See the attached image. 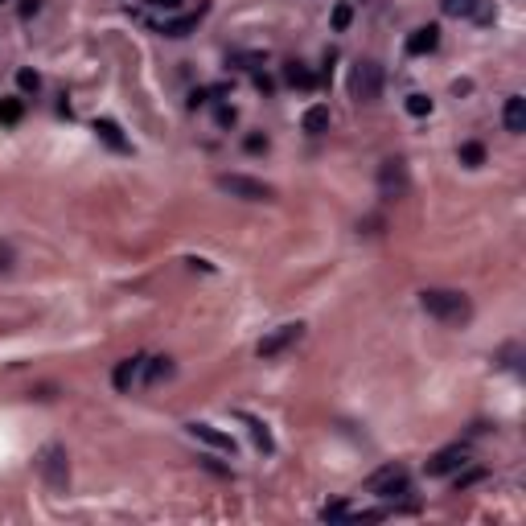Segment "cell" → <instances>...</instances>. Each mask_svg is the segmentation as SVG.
Listing matches in <instances>:
<instances>
[{
  "label": "cell",
  "instance_id": "1",
  "mask_svg": "<svg viewBox=\"0 0 526 526\" xmlns=\"http://www.w3.org/2000/svg\"><path fill=\"white\" fill-rule=\"evenodd\" d=\"M420 305H424L428 317L444 321V325H465V321L473 317L469 296H465V292H453V288H428V292H420Z\"/></svg>",
  "mask_w": 526,
  "mask_h": 526
},
{
  "label": "cell",
  "instance_id": "2",
  "mask_svg": "<svg viewBox=\"0 0 526 526\" xmlns=\"http://www.w3.org/2000/svg\"><path fill=\"white\" fill-rule=\"evenodd\" d=\"M350 95L358 99V103H374V99L383 95V66L370 62V58L354 62V71H350Z\"/></svg>",
  "mask_w": 526,
  "mask_h": 526
},
{
  "label": "cell",
  "instance_id": "3",
  "mask_svg": "<svg viewBox=\"0 0 526 526\" xmlns=\"http://www.w3.org/2000/svg\"><path fill=\"white\" fill-rule=\"evenodd\" d=\"M37 473L46 477V485L54 489V494H62V489L71 485V460H66V448H62V444H49V448H42Z\"/></svg>",
  "mask_w": 526,
  "mask_h": 526
},
{
  "label": "cell",
  "instance_id": "4",
  "mask_svg": "<svg viewBox=\"0 0 526 526\" xmlns=\"http://www.w3.org/2000/svg\"><path fill=\"white\" fill-rule=\"evenodd\" d=\"M218 190L231 193V197H243V202H271V197H276L271 185H263L255 177H243V173H222V177H218Z\"/></svg>",
  "mask_w": 526,
  "mask_h": 526
},
{
  "label": "cell",
  "instance_id": "5",
  "mask_svg": "<svg viewBox=\"0 0 526 526\" xmlns=\"http://www.w3.org/2000/svg\"><path fill=\"white\" fill-rule=\"evenodd\" d=\"M305 337V325L300 321H288V325H276L267 337H259V345H255V354L259 358H280L284 350H292L296 341Z\"/></svg>",
  "mask_w": 526,
  "mask_h": 526
},
{
  "label": "cell",
  "instance_id": "6",
  "mask_svg": "<svg viewBox=\"0 0 526 526\" xmlns=\"http://www.w3.org/2000/svg\"><path fill=\"white\" fill-rule=\"evenodd\" d=\"M366 489L379 494V498H403L407 489H411V477H407V469H399V465H386V469H379L374 477L366 481Z\"/></svg>",
  "mask_w": 526,
  "mask_h": 526
},
{
  "label": "cell",
  "instance_id": "7",
  "mask_svg": "<svg viewBox=\"0 0 526 526\" xmlns=\"http://www.w3.org/2000/svg\"><path fill=\"white\" fill-rule=\"evenodd\" d=\"M465 460H469V448H465V444H448V448H440V453L428 460V477H448Z\"/></svg>",
  "mask_w": 526,
  "mask_h": 526
},
{
  "label": "cell",
  "instance_id": "8",
  "mask_svg": "<svg viewBox=\"0 0 526 526\" xmlns=\"http://www.w3.org/2000/svg\"><path fill=\"white\" fill-rule=\"evenodd\" d=\"M185 432H190L193 440H202V444H210V448H218V453H231L235 456V436L231 432H218L214 424H185Z\"/></svg>",
  "mask_w": 526,
  "mask_h": 526
},
{
  "label": "cell",
  "instance_id": "9",
  "mask_svg": "<svg viewBox=\"0 0 526 526\" xmlns=\"http://www.w3.org/2000/svg\"><path fill=\"white\" fill-rule=\"evenodd\" d=\"M379 190H383V197H403V190H407L403 161H383V169H379Z\"/></svg>",
  "mask_w": 526,
  "mask_h": 526
},
{
  "label": "cell",
  "instance_id": "10",
  "mask_svg": "<svg viewBox=\"0 0 526 526\" xmlns=\"http://www.w3.org/2000/svg\"><path fill=\"white\" fill-rule=\"evenodd\" d=\"M436 46H440V29H436V25H420V29L407 37V54H411V58H424V54H432Z\"/></svg>",
  "mask_w": 526,
  "mask_h": 526
},
{
  "label": "cell",
  "instance_id": "11",
  "mask_svg": "<svg viewBox=\"0 0 526 526\" xmlns=\"http://www.w3.org/2000/svg\"><path fill=\"white\" fill-rule=\"evenodd\" d=\"M502 120H506V132H514V136H522V132H526V99L522 95H510V99H506Z\"/></svg>",
  "mask_w": 526,
  "mask_h": 526
},
{
  "label": "cell",
  "instance_id": "12",
  "mask_svg": "<svg viewBox=\"0 0 526 526\" xmlns=\"http://www.w3.org/2000/svg\"><path fill=\"white\" fill-rule=\"evenodd\" d=\"M140 370H144V358H123L120 366H116V374H111V379H116V386H120V391H132V383L140 379Z\"/></svg>",
  "mask_w": 526,
  "mask_h": 526
},
{
  "label": "cell",
  "instance_id": "13",
  "mask_svg": "<svg viewBox=\"0 0 526 526\" xmlns=\"http://www.w3.org/2000/svg\"><path fill=\"white\" fill-rule=\"evenodd\" d=\"M305 132H309V136L329 132V107H325V103H317V107H309V111H305Z\"/></svg>",
  "mask_w": 526,
  "mask_h": 526
},
{
  "label": "cell",
  "instance_id": "14",
  "mask_svg": "<svg viewBox=\"0 0 526 526\" xmlns=\"http://www.w3.org/2000/svg\"><path fill=\"white\" fill-rule=\"evenodd\" d=\"M95 132H99L107 144H111L116 152H128V140L120 136V123H116V120H95Z\"/></svg>",
  "mask_w": 526,
  "mask_h": 526
},
{
  "label": "cell",
  "instance_id": "15",
  "mask_svg": "<svg viewBox=\"0 0 526 526\" xmlns=\"http://www.w3.org/2000/svg\"><path fill=\"white\" fill-rule=\"evenodd\" d=\"M284 78H288V87H300V91H309L312 82H317L305 62H288V66H284Z\"/></svg>",
  "mask_w": 526,
  "mask_h": 526
},
{
  "label": "cell",
  "instance_id": "16",
  "mask_svg": "<svg viewBox=\"0 0 526 526\" xmlns=\"http://www.w3.org/2000/svg\"><path fill=\"white\" fill-rule=\"evenodd\" d=\"M193 29H197V13H190V17H177V21H165V25H161V33H165V37H190Z\"/></svg>",
  "mask_w": 526,
  "mask_h": 526
},
{
  "label": "cell",
  "instance_id": "17",
  "mask_svg": "<svg viewBox=\"0 0 526 526\" xmlns=\"http://www.w3.org/2000/svg\"><path fill=\"white\" fill-rule=\"evenodd\" d=\"M169 374H173V362H169V358H152L148 374H144V383H148V386H157V383H165Z\"/></svg>",
  "mask_w": 526,
  "mask_h": 526
},
{
  "label": "cell",
  "instance_id": "18",
  "mask_svg": "<svg viewBox=\"0 0 526 526\" xmlns=\"http://www.w3.org/2000/svg\"><path fill=\"white\" fill-rule=\"evenodd\" d=\"M407 116H415V120H424V116H432V99L428 95H407Z\"/></svg>",
  "mask_w": 526,
  "mask_h": 526
},
{
  "label": "cell",
  "instance_id": "19",
  "mask_svg": "<svg viewBox=\"0 0 526 526\" xmlns=\"http://www.w3.org/2000/svg\"><path fill=\"white\" fill-rule=\"evenodd\" d=\"M481 161H485V148H481L477 140H469V144H460V165H469V169H477Z\"/></svg>",
  "mask_w": 526,
  "mask_h": 526
},
{
  "label": "cell",
  "instance_id": "20",
  "mask_svg": "<svg viewBox=\"0 0 526 526\" xmlns=\"http://www.w3.org/2000/svg\"><path fill=\"white\" fill-rule=\"evenodd\" d=\"M440 8H444L448 17H473L477 0H440Z\"/></svg>",
  "mask_w": 526,
  "mask_h": 526
},
{
  "label": "cell",
  "instance_id": "21",
  "mask_svg": "<svg viewBox=\"0 0 526 526\" xmlns=\"http://www.w3.org/2000/svg\"><path fill=\"white\" fill-rule=\"evenodd\" d=\"M17 87H21L25 95H37V91H42V78H37V71H17Z\"/></svg>",
  "mask_w": 526,
  "mask_h": 526
},
{
  "label": "cell",
  "instance_id": "22",
  "mask_svg": "<svg viewBox=\"0 0 526 526\" xmlns=\"http://www.w3.org/2000/svg\"><path fill=\"white\" fill-rule=\"evenodd\" d=\"M247 428H251V436H255V444H259L263 453H271V448H276V444H271V432L263 428L259 420H247Z\"/></svg>",
  "mask_w": 526,
  "mask_h": 526
},
{
  "label": "cell",
  "instance_id": "23",
  "mask_svg": "<svg viewBox=\"0 0 526 526\" xmlns=\"http://www.w3.org/2000/svg\"><path fill=\"white\" fill-rule=\"evenodd\" d=\"M21 111H25L21 99H0V120H4V123H17V120H21Z\"/></svg>",
  "mask_w": 526,
  "mask_h": 526
},
{
  "label": "cell",
  "instance_id": "24",
  "mask_svg": "<svg viewBox=\"0 0 526 526\" xmlns=\"http://www.w3.org/2000/svg\"><path fill=\"white\" fill-rule=\"evenodd\" d=\"M473 21H477V25H494V21H498V8H494L489 0H477V8H473Z\"/></svg>",
  "mask_w": 526,
  "mask_h": 526
},
{
  "label": "cell",
  "instance_id": "25",
  "mask_svg": "<svg viewBox=\"0 0 526 526\" xmlns=\"http://www.w3.org/2000/svg\"><path fill=\"white\" fill-rule=\"evenodd\" d=\"M350 21H354V8H350V4H337V8H334V29H337V33H345Z\"/></svg>",
  "mask_w": 526,
  "mask_h": 526
},
{
  "label": "cell",
  "instance_id": "26",
  "mask_svg": "<svg viewBox=\"0 0 526 526\" xmlns=\"http://www.w3.org/2000/svg\"><path fill=\"white\" fill-rule=\"evenodd\" d=\"M321 518H325V522H337V518H350V506H345V502L325 506V510H321Z\"/></svg>",
  "mask_w": 526,
  "mask_h": 526
},
{
  "label": "cell",
  "instance_id": "27",
  "mask_svg": "<svg viewBox=\"0 0 526 526\" xmlns=\"http://www.w3.org/2000/svg\"><path fill=\"white\" fill-rule=\"evenodd\" d=\"M481 477H485L481 469H469V473H460V477H456V494H460V489H469V485H477Z\"/></svg>",
  "mask_w": 526,
  "mask_h": 526
},
{
  "label": "cell",
  "instance_id": "28",
  "mask_svg": "<svg viewBox=\"0 0 526 526\" xmlns=\"http://www.w3.org/2000/svg\"><path fill=\"white\" fill-rule=\"evenodd\" d=\"M235 120H239V111H235L231 103H222V107H218V123H222V128H231Z\"/></svg>",
  "mask_w": 526,
  "mask_h": 526
},
{
  "label": "cell",
  "instance_id": "29",
  "mask_svg": "<svg viewBox=\"0 0 526 526\" xmlns=\"http://www.w3.org/2000/svg\"><path fill=\"white\" fill-rule=\"evenodd\" d=\"M247 152H267V136H259V132L247 136Z\"/></svg>",
  "mask_w": 526,
  "mask_h": 526
},
{
  "label": "cell",
  "instance_id": "30",
  "mask_svg": "<svg viewBox=\"0 0 526 526\" xmlns=\"http://www.w3.org/2000/svg\"><path fill=\"white\" fill-rule=\"evenodd\" d=\"M37 8H42V0H25V4H21V17H33Z\"/></svg>",
  "mask_w": 526,
  "mask_h": 526
},
{
  "label": "cell",
  "instance_id": "31",
  "mask_svg": "<svg viewBox=\"0 0 526 526\" xmlns=\"http://www.w3.org/2000/svg\"><path fill=\"white\" fill-rule=\"evenodd\" d=\"M255 87H259L263 95H267V91H271V87H276V82H271V78H267V74H255Z\"/></svg>",
  "mask_w": 526,
  "mask_h": 526
},
{
  "label": "cell",
  "instance_id": "32",
  "mask_svg": "<svg viewBox=\"0 0 526 526\" xmlns=\"http://www.w3.org/2000/svg\"><path fill=\"white\" fill-rule=\"evenodd\" d=\"M206 99H210V91H193V95H190V107H202Z\"/></svg>",
  "mask_w": 526,
  "mask_h": 526
},
{
  "label": "cell",
  "instance_id": "33",
  "mask_svg": "<svg viewBox=\"0 0 526 526\" xmlns=\"http://www.w3.org/2000/svg\"><path fill=\"white\" fill-rule=\"evenodd\" d=\"M152 4H157V8H177L181 0H152Z\"/></svg>",
  "mask_w": 526,
  "mask_h": 526
}]
</instances>
